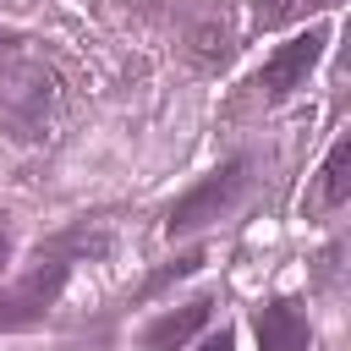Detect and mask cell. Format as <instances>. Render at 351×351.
I'll use <instances>...</instances> for the list:
<instances>
[{
    "mask_svg": "<svg viewBox=\"0 0 351 351\" xmlns=\"http://www.w3.org/2000/svg\"><path fill=\"white\" fill-rule=\"evenodd\" d=\"M351 197V137H340L318 170V208H340Z\"/></svg>",
    "mask_w": 351,
    "mask_h": 351,
    "instance_id": "obj_7",
    "label": "cell"
},
{
    "mask_svg": "<svg viewBox=\"0 0 351 351\" xmlns=\"http://www.w3.org/2000/svg\"><path fill=\"white\" fill-rule=\"evenodd\" d=\"M241 186H247V165L241 159H225L219 170H208L203 181H192L176 203H170V214H165V230L170 236H186V230H203L208 219H219L236 197H241Z\"/></svg>",
    "mask_w": 351,
    "mask_h": 351,
    "instance_id": "obj_2",
    "label": "cell"
},
{
    "mask_svg": "<svg viewBox=\"0 0 351 351\" xmlns=\"http://www.w3.org/2000/svg\"><path fill=\"white\" fill-rule=\"evenodd\" d=\"M197 263H203V252H186V258H176L170 269H159V274L148 280V291H159V285H170V280H181V274H192Z\"/></svg>",
    "mask_w": 351,
    "mask_h": 351,
    "instance_id": "obj_8",
    "label": "cell"
},
{
    "mask_svg": "<svg viewBox=\"0 0 351 351\" xmlns=\"http://www.w3.org/2000/svg\"><path fill=\"white\" fill-rule=\"evenodd\" d=\"M60 110V82L55 71L22 44V38H5L0 33V126L22 143L44 137L49 121Z\"/></svg>",
    "mask_w": 351,
    "mask_h": 351,
    "instance_id": "obj_1",
    "label": "cell"
},
{
    "mask_svg": "<svg viewBox=\"0 0 351 351\" xmlns=\"http://www.w3.org/2000/svg\"><path fill=\"white\" fill-rule=\"evenodd\" d=\"M197 351H236V340H230V329H219V335H214V340H203Z\"/></svg>",
    "mask_w": 351,
    "mask_h": 351,
    "instance_id": "obj_9",
    "label": "cell"
},
{
    "mask_svg": "<svg viewBox=\"0 0 351 351\" xmlns=\"http://www.w3.org/2000/svg\"><path fill=\"white\" fill-rule=\"evenodd\" d=\"M66 263L60 258H44L38 269H27L22 280H11L5 291H0V329H33V324H44V313L60 302V291H66Z\"/></svg>",
    "mask_w": 351,
    "mask_h": 351,
    "instance_id": "obj_3",
    "label": "cell"
},
{
    "mask_svg": "<svg viewBox=\"0 0 351 351\" xmlns=\"http://www.w3.org/2000/svg\"><path fill=\"white\" fill-rule=\"evenodd\" d=\"M208 313H214V302H208V296H197V302H186V307L159 313V318L143 329V351H181V346L208 324Z\"/></svg>",
    "mask_w": 351,
    "mask_h": 351,
    "instance_id": "obj_5",
    "label": "cell"
},
{
    "mask_svg": "<svg viewBox=\"0 0 351 351\" xmlns=\"http://www.w3.org/2000/svg\"><path fill=\"white\" fill-rule=\"evenodd\" d=\"M324 44H329V27H324V22H318V27H307V33H291V38L263 60V71H258L263 99H291L296 88H307V77H313V66H318Z\"/></svg>",
    "mask_w": 351,
    "mask_h": 351,
    "instance_id": "obj_4",
    "label": "cell"
},
{
    "mask_svg": "<svg viewBox=\"0 0 351 351\" xmlns=\"http://www.w3.org/2000/svg\"><path fill=\"white\" fill-rule=\"evenodd\" d=\"M252 329H258V351H307V313L296 302L258 307Z\"/></svg>",
    "mask_w": 351,
    "mask_h": 351,
    "instance_id": "obj_6",
    "label": "cell"
},
{
    "mask_svg": "<svg viewBox=\"0 0 351 351\" xmlns=\"http://www.w3.org/2000/svg\"><path fill=\"white\" fill-rule=\"evenodd\" d=\"M11 258V225H5V214H0V263Z\"/></svg>",
    "mask_w": 351,
    "mask_h": 351,
    "instance_id": "obj_10",
    "label": "cell"
}]
</instances>
